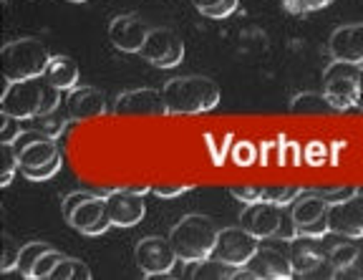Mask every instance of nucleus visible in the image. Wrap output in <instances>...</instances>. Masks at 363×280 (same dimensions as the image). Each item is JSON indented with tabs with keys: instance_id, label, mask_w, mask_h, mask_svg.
<instances>
[{
	"instance_id": "1",
	"label": "nucleus",
	"mask_w": 363,
	"mask_h": 280,
	"mask_svg": "<svg viewBox=\"0 0 363 280\" xmlns=\"http://www.w3.org/2000/svg\"><path fill=\"white\" fill-rule=\"evenodd\" d=\"M162 94L172 116L207 114L220 103V86L210 76H174L162 86Z\"/></svg>"
},
{
	"instance_id": "2",
	"label": "nucleus",
	"mask_w": 363,
	"mask_h": 280,
	"mask_svg": "<svg viewBox=\"0 0 363 280\" xmlns=\"http://www.w3.org/2000/svg\"><path fill=\"white\" fill-rule=\"evenodd\" d=\"M217 233H220V228H217V223L210 215L189 212V215H184V218L172 228L169 242L177 250V255H179V263L189 265L212 255L215 242H217Z\"/></svg>"
},
{
	"instance_id": "3",
	"label": "nucleus",
	"mask_w": 363,
	"mask_h": 280,
	"mask_svg": "<svg viewBox=\"0 0 363 280\" xmlns=\"http://www.w3.org/2000/svg\"><path fill=\"white\" fill-rule=\"evenodd\" d=\"M48 63H51V53L45 43H40V38H33V35L8 40L0 48V71L6 81L38 79L45 74Z\"/></svg>"
},
{
	"instance_id": "4",
	"label": "nucleus",
	"mask_w": 363,
	"mask_h": 280,
	"mask_svg": "<svg viewBox=\"0 0 363 280\" xmlns=\"http://www.w3.org/2000/svg\"><path fill=\"white\" fill-rule=\"evenodd\" d=\"M323 94L335 111H348L358 106L363 96V66L333 61L323 71Z\"/></svg>"
},
{
	"instance_id": "5",
	"label": "nucleus",
	"mask_w": 363,
	"mask_h": 280,
	"mask_svg": "<svg viewBox=\"0 0 363 280\" xmlns=\"http://www.w3.org/2000/svg\"><path fill=\"white\" fill-rule=\"evenodd\" d=\"M45 86H48V81L43 76L26 81H8V89L0 99V114L16 116L21 121L35 119L43 109Z\"/></svg>"
},
{
	"instance_id": "6",
	"label": "nucleus",
	"mask_w": 363,
	"mask_h": 280,
	"mask_svg": "<svg viewBox=\"0 0 363 280\" xmlns=\"http://www.w3.org/2000/svg\"><path fill=\"white\" fill-rule=\"evenodd\" d=\"M139 56L154 69H174L184 61V40L174 28L157 26V28H149Z\"/></svg>"
},
{
	"instance_id": "7",
	"label": "nucleus",
	"mask_w": 363,
	"mask_h": 280,
	"mask_svg": "<svg viewBox=\"0 0 363 280\" xmlns=\"http://www.w3.org/2000/svg\"><path fill=\"white\" fill-rule=\"evenodd\" d=\"M134 263L142 270L144 278H159V275H169L174 270V265L179 263V255L172 247L169 237L149 235L134 245Z\"/></svg>"
},
{
	"instance_id": "8",
	"label": "nucleus",
	"mask_w": 363,
	"mask_h": 280,
	"mask_svg": "<svg viewBox=\"0 0 363 280\" xmlns=\"http://www.w3.org/2000/svg\"><path fill=\"white\" fill-rule=\"evenodd\" d=\"M257 247H260V240L255 235L245 230L242 225H235V228H222L217 233L212 257H220L222 263L235 265V268H245L250 263V257L255 255Z\"/></svg>"
},
{
	"instance_id": "9",
	"label": "nucleus",
	"mask_w": 363,
	"mask_h": 280,
	"mask_svg": "<svg viewBox=\"0 0 363 280\" xmlns=\"http://www.w3.org/2000/svg\"><path fill=\"white\" fill-rule=\"evenodd\" d=\"M328 228L330 235L346 237V240H361L363 237V189L358 187L356 195L348 200L333 202L328 207Z\"/></svg>"
},
{
	"instance_id": "10",
	"label": "nucleus",
	"mask_w": 363,
	"mask_h": 280,
	"mask_svg": "<svg viewBox=\"0 0 363 280\" xmlns=\"http://www.w3.org/2000/svg\"><path fill=\"white\" fill-rule=\"evenodd\" d=\"M111 111L116 116H164L167 114V103L162 89H131L116 96Z\"/></svg>"
},
{
	"instance_id": "11",
	"label": "nucleus",
	"mask_w": 363,
	"mask_h": 280,
	"mask_svg": "<svg viewBox=\"0 0 363 280\" xmlns=\"http://www.w3.org/2000/svg\"><path fill=\"white\" fill-rule=\"evenodd\" d=\"M288 252H290V263H293L295 275H301V278L320 275L323 268H328V250L320 245V237L298 235L295 240L288 242Z\"/></svg>"
},
{
	"instance_id": "12",
	"label": "nucleus",
	"mask_w": 363,
	"mask_h": 280,
	"mask_svg": "<svg viewBox=\"0 0 363 280\" xmlns=\"http://www.w3.org/2000/svg\"><path fill=\"white\" fill-rule=\"evenodd\" d=\"M106 207L113 228H136L147 218L144 195H139V192H134L129 187L106 192Z\"/></svg>"
},
{
	"instance_id": "13",
	"label": "nucleus",
	"mask_w": 363,
	"mask_h": 280,
	"mask_svg": "<svg viewBox=\"0 0 363 280\" xmlns=\"http://www.w3.org/2000/svg\"><path fill=\"white\" fill-rule=\"evenodd\" d=\"M66 225L76 230L81 235H89V237H99L104 235L111 225V218H108V207H106V195H91L86 202H81L71 218L66 220Z\"/></svg>"
},
{
	"instance_id": "14",
	"label": "nucleus",
	"mask_w": 363,
	"mask_h": 280,
	"mask_svg": "<svg viewBox=\"0 0 363 280\" xmlns=\"http://www.w3.org/2000/svg\"><path fill=\"white\" fill-rule=\"evenodd\" d=\"M245 268H250L255 280H290L295 275L290 252L280 250L275 245H260Z\"/></svg>"
},
{
	"instance_id": "15",
	"label": "nucleus",
	"mask_w": 363,
	"mask_h": 280,
	"mask_svg": "<svg viewBox=\"0 0 363 280\" xmlns=\"http://www.w3.org/2000/svg\"><path fill=\"white\" fill-rule=\"evenodd\" d=\"M149 26L136 13H121L108 23V40L121 53H139L147 40Z\"/></svg>"
},
{
	"instance_id": "16",
	"label": "nucleus",
	"mask_w": 363,
	"mask_h": 280,
	"mask_svg": "<svg viewBox=\"0 0 363 280\" xmlns=\"http://www.w3.org/2000/svg\"><path fill=\"white\" fill-rule=\"evenodd\" d=\"M280 215H283V207L272 202H252L240 212V225L255 235L257 240H272L280 228Z\"/></svg>"
},
{
	"instance_id": "17",
	"label": "nucleus",
	"mask_w": 363,
	"mask_h": 280,
	"mask_svg": "<svg viewBox=\"0 0 363 280\" xmlns=\"http://www.w3.org/2000/svg\"><path fill=\"white\" fill-rule=\"evenodd\" d=\"M66 109L74 121L86 119H99L108 111V99L101 89L96 86H76L74 91H68L66 96Z\"/></svg>"
},
{
	"instance_id": "18",
	"label": "nucleus",
	"mask_w": 363,
	"mask_h": 280,
	"mask_svg": "<svg viewBox=\"0 0 363 280\" xmlns=\"http://www.w3.org/2000/svg\"><path fill=\"white\" fill-rule=\"evenodd\" d=\"M328 53L333 61L363 66V23H346L330 33Z\"/></svg>"
},
{
	"instance_id": "19",
	"label": "nucleus",
	"mask_w": 363,
	"mask_h": 280,
	"mask_svg": "<svg viewBox=\"0 0 363 280\" xmlns=\"http://www.w3.org/2000/svg\"><path fill=\"white\" fill-rule=\"evenodd\" d=\"M328 207L330 202L325 200L320 192H301V195L295 197L293 205H290V215H293L295 225H298V230L306 228V225H313L318 223V220H325L328 218Z\"/></svg>"
},
{
	"instance_id": "20",
	"label": "nucleus",
	"mask_w": 363,
	"mask_h": 280,
	"mask_svg": "<svg viewBox=\"0 0 363 280\" xmlns=\"http://www.w3.org/2000/svg\"><path fill=\"white\" fill-rule=\"evenodd\" d=\"M43 79L51 86H56L58 91H74L81 81V69L71 56H51Z\"/></svg>"
},
{
	"instance_id": "21",
	"label": "nucleus",
	"mask_w": 363,
	"mask_h": 280,
	"mask_svg": "<svg viewBox=\"0 0 363 280\" xmlns=\"http://www.w3.org/2000/svg\"><path fill=\"white\" fill-rule=\"evenodd\" d=\"M56 157H61V149H58L56 139H38V142H30L18 149L21 169H33V167L48 164V162H53Z\"/></svg>"
},
{
	"instance_id": "22",
	"label": "nucleus",
	"mask_w": 363,
	"mask_h": 280,
	"mask_svg": "<svg viewBox=\"0 0 363 280\" xmlns=\"http://www.w3.org/2000/svg\"><path fill=\"white\" fill-rule=\"evenodd\" d=\"M238 270L235 265L222 263L220 257H204L197 263H189V278L192 280H233L238 278Z\"/></svg>"
},
{
	"instance_id": "23",
	"label": "nucleus",
	"mask_w": 363,
	"mask_h": 280,
	"mask_svg": "<svg viewBox=\"0 0 363 280\" xmlns=\"http://www.w3.org/2000/svg\"><path fill=\"white\" fill-rule=\"evenodd\" d=\"M330 111L335 109L323 91H303L290 99V114H330Z\"/></svg>"
},
{
	"instance_id": "24",
	"label": "nucleus",
	"mask_w": 363,
	"mask_h": 280,
	"mask_svg": "<svg viewBox=\"0 0 363 280\" xmlns=\"http://www.w3.org/2000/svg\"><path fill=\"white\" fill-rule=\"evenodd\" d=\"M30 121H35V129H43L45 134H51L53 139H58L63 132H66V126L71 124V114H68V109H66V103L63 106H58L56 111H51V114H43V116H35V119H30Z\"/></svg>"
},
{
	"instance_id": "25",
	"label": "nucleus",
	"mask_w": 363,
	"mask_h": 280,
	"mask_svg": "<svg viewBox=\"0 0 363 280\" xmlns=\"http://www.w3.org/2000/svg\"><path fill=\"white\" fill-rule=\"evenodd\" d=\"M51 280H91V270L79 257H63L51 273Z\"/></svg>"
},
{
	"instance_id": "26",
	"label": "nucleus",
	"mask_w": 363,
	"mask_h": 280,
	"mask_svg": "<svg viewBox=\"0 0 363 280\" xmlns=\"http://www.w3.org/2000/svg\"><path fill=\"white\" fill-rule=\"evenodd\" d=\"M48 247H51L48 242H38V240L26 242V245H23L21 260H18V270H21L23 278H30V275H33V268H35V263H38V257L43 255Z\"/></svg>"
},
{
	"instance_id": "27",
	"label": "nucleus",
	"mask_w": 363,
	"mask_h": 280,
	"mask_svg": "<svg viewBox=\"0 0 363 280\" xmlns=\"http://www.w3.org/2000/svg\"><path fill=\"white\" fill-rule=\"evenodd\" d=\"M358 255H361V247L358 245H351V242H338V245H333L328 250V270L333 273V270L353 263Z\"/></svg>"
},
{
	"instance_id": "28",
	"label": "nucleus",
	"mask_w": 363,
	"mask_h": 280,
	"mask_svg": "<svg viewBox=\"0 0 363 280\" xmlns=\"http://www.w3.org/2000/svg\"><path fill=\"white\" fill-rule=\"evenodd\" d=\"M23 245L13 237L11 233H3V257H0V273H13L18 270Z\"/></svg>"
},
{
	"instance_id": "29",
	"label": "nucleus",
	"mask_w": 363,
	"mask_h": 280,
	"mask_svg": "<svg viewBox=\"0 0 363 280\" xmlns=\"http://www.w3.org/2000/svg\"><path fill=\"white\" fill-rule=\"evenodd\" d=\"M63 252L56 250V247H48V250L43 252V255L38 257V263H35L33 268V275H30V280H51V273L56 270V265L63 260Z\"/></svg>"
},
{
	"instance_id": "30",
	"label": "nucleus",
	"mask_w": 363,
	"mask_h": 280,
	"mask_svg": "<svg viewBox=\"0 0 363 280\" xmlns=\"http://www.w3.org/2000/svg\"><path fill=\"white\" fill-rule=\"evenodd\" d=\"M0 155H3V174H0V187H8L13 182V174L21 169L18 152L13 144H0Z\"/></svg>"
},
{
	"instance_id": "31",
	"label": "nucleus",
	"mask_w": 363,
	"mask_h": 280,
	"mask_svg": "<svg viewBox=\"0 0 363 280\" xmlns=\"http://www.w3.org/2000/svg\"><path fill=\"white\" fill-rule=\"evenodd\" d=\"M301 192H303V187H288V184L265 187V202H272V205H278V207H290Z\"/></svg>"
},
{
	"instance_id": "32",
	"label": "nucleus",
	"mask_w": 363,
	"mask_h": 280,
	"mask_svg": "<svg viewBox=\"0 0 363 280\" xmlns=\"http://www.w3.org/2000/svg\"><path fill=\"white\" fill-rule=\"evenodd\" d=\"M61 167H63V157H56V159L48 162V164L33 167V169H21V174L26 179H30V182H45V179L56 177L58 172H61Z\"/></svg>"
},
{
	"instance_id": "33",
	"label": "nucleus",
	"mask_w": 363,
	"mask_h": 280,
	"mask_svg": "<svg viewBox=\"0 0 363 280\" xmlns=\"http://www.w3.org/2000/svg\"><path fill=\"white\" fill-rule=\"evenodd\" d=\"M333 0H283V8L293 16H306V13H315L328 8Z\"/></svg>"
},
{
	"instance_id": "34",
	"label": "nucleus",
	"mask_w": 363,
	"mask_h": 280,
	"mask_svg": "<svg viewBox=\"0 0 363 280\" xmlns=\"http://www.w3.org/2000/svg\"><path fill=\"white\" fill-rule=\"evenodd\" d=\"M298 237V225H295L293 215H290V207H283V215H280V228L278 233H275V237L272 240H280L288 245L290 240H295Z\"/></svg>"
},
{
	"instance_id": "35",
	"label": "nucleus",
	"mask_w": 363,
	"mask_h": 280,
	"mask_svg": "<svg viewBox=\"0 0 363 280\" xmlns=\"http://www.w3.org/2000/svg\"><path fill=\"white\" fill-rule=\"evenodd\" d=\"M21 119L8 114H0V144H13L21 134Z\"/></svg>"
},
{
	"instance_id": "36",
	"label": "nucleus",
	"mask_w": 363,
	"mask_h": 280,
	"mask_svg": "<svg viewBox=\"0 0 363 280\" xmlns=\"http://www.w3.org/2000/svg\"><path fill=\"white\" fill-rule=\"evenodd\" d=\"M330 278H335V280H363V252L353 260V263L333 270Z\"/></svg>"
},
{
	"instance_id": "37",
	"label": "nucleus",
	"mask_w": 363,
	"mask_h": 280,
	"mask_svg": "<svg viewBox=\"0 0 363 280\" xmlns=\"http://www.w3.org/2000/svg\"><path fill=\"white\" fill-rule=\"evenodd\" d=\"M233 197L242 205H252V202H265V187H233L230 189Z\"/></svg>"
},
{
	"instance_id": "38",
	"label": "nucleus",
	"mask_w": 363,
	"mask_h": 280,
	"mask_svg": "<svg viewBox=\"0 0 363 280\" xmlns=\"http://www.w3.org/2000/svg\"><path fill=\"white\" fill-rule=\"evenodd\" d=\"M255 157H257L255 144H250V142H238V144H235V149H233V159H235V164L250 167L252 162H255Z\"/></svg>"
},
{
	"instance_id": "39",
	"label": "nucleus",
	"mask_w": 363,
	"mask_h": 280,
	"mask_svg": "<svg viewBox=\"0 0 363 280\" xmlns=\"http://www.w3.org/2000/svg\"><path fill=\"white\" fill-rule=\"evenodd\" d=\"M192 184H152V195L159 200H172V197L187 195Z\"/></svg>"
},
{
	"instance_id": "40",
	"label": "nucleus",
	"mask_w": 363,
	"mask_h": 280,
	"mask_svg": "<svg viewBox=\"0 0 363 280\" xmlns=\"http://www.w3.org/2000/svg\"><path fill=\"white\" fill-rule=\"evenodd\" d=\"M94 195V192H84V189H76V192H68L66 197H63L61 202V212H63V220L71 218V212L76 210V207L81 205V202H86L89 197Z\"/></svg>"
},
{
	"instance_id": "41",
	"label": "nucleus",
	"mask_w": 363,
	"mask_h": 280,
	"mask_svg": "<svg viewBox=\"0 0 363 280\" xmlns=\"http://www.w3.org/2000/svg\"><path fill=\"white\" fill-rule=\"evenodd\" d=\"M238 3H240V0H222V3H217V6L202 11V16L204 18H212V21H222V18L233 16V13L238 11Z\"/></svg>"
},
{
	"instance_id": "42",
	"label": "nucleus",
	"mask_w": 363,
	"mask_h": 280,
	"mask_svg": "<svg viewBox=\"0 0 363 280\" xmlns=\"http://www.w3.org/2000/svg\"><path fill=\"white\" fill-rule=\"evenodd\" d=\"M356 189L358 187H353V184H340V187H335V189H315V192H320V195L333 205V202L348 200L351 195H356Z\"/></svg>"
},
{
	"instance_id": "43",
	"label": "nucleus",
	"mask_w": 363,
	"mask_h": 280,
	"mask_svg": "<svg viewBox=\"0 0 363 280\" xmlns=\"http://www.w3.org/2000/svg\"><path fill=\"white\" fill-rule=\"evenodd\" d=\"M217 3H222V0H192V6L197 8L199 13L207 11V8H212V6H217Z\"/></svg>"
},
{
	"instance_id": "44",
	"label": "nucleus",
	"mask_w": 363,
	"mask_h": 280,
	"mask_svg": "<svg viewBox=\"0 0 363 280\" xmlns=\"http://www.w3.org/2000/svg\"><path fill=\"white\" fill-rule=\"evenodd\" d=\"M68 3H86V0H68Z\"/></svg>"
},
{
	"instance_id": "45",
	"label": "nucleus",
	"mask_w": 363,
	"mask_h": 280,
	"mask_svg": "<svg viewBox=\"0 0 363 280\" xmlns=\"http://www.w3.org/2000/svg\"><path fill=\"white\" fill-rule=\"evenodd\" d=\"M361 240H363V237H361ZM361 252H363V242H361Z\"/></svg>"
},
{
	"instance_id": "46",
	"label": "nucleus",
	"mask_w": 363,
	"mask_h": 280,
	"mask_svg": "<svg viewBox=\"0 0 363 280\" xmlns=\"http://www.w3.org/2000/svg\"><path fill=\"white\" fill-rule=\"evenodd\" d=\"M361 189H363V187H361Z\"/></svg>"
}]
</instances>
